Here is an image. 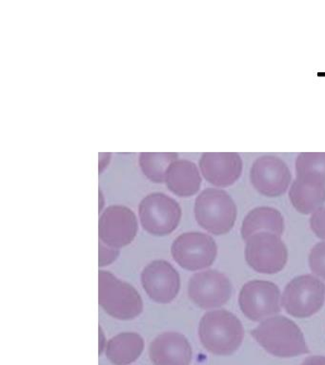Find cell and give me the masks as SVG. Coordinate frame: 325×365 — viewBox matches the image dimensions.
I'll list each match as a JSON object with an SVG mask.
<instances>
[{
    "mask_svg": "<svg viewBox=\"0 0 325 365\" xmlns=\"http://www.w3.org/2000/svg\"><path fill=\"white\" fill-rule=\"evenodd\" d=\"M199 335L208 352L230 356L241 346L244 329L241 322L233 313L227 310H214L202 317Z\"/></svg>",
    "mask_w": 325,
    "mask_h": 365,
    "instance_id": "obj_1",
    "label": "cell"
},
{
    "mask_svg": "<svg viewBox=\"0 0 325 365\" xmlns=\"http://www.w3.org/2000/svg\"><path fill=\"white\" fill-rule=\"evenodd\" d=\"M253 338L268 353L279 358H292L309 353L301 328L284 316H275L262 322L251 332Z\"/></svg>",
    "mask_w": 325,
    "mask_h": 365,
    "instance_id": "obj_2",
    "label": "cell"
},
{
    "mask_svg": "<svg viewBox=\"0 0 325 365\" xmlns=\"http://www.w3.org/2000/svg\"><path fill=\"white\" fill-rule=\"evenodd\" d=\"M196 222L214 235L230 232L236 224L238 208L232 197L219 188H205L195 202Z\"/></svg>",
    "mask_w": 325,
    "mask_h": 365,
    "instance_id": "obj_3",
    "label": "cell"
},
{
    "mask_svg": "<svg viewBox=\"0 0 325 365\" xmlns=\"http://www.w3.org/2000/svg\"><path fill=\"white\" fill-rule=\"evenodd\" d=\"M99 302L113 318L130 321L141 315L144 302L133 285L116 278L109 271H99Z\"/></svg>",
    "mask_w": 325,
    "mask_h": 365,
    "instance_id": "obj_4",
    "label": "cell"
},
{
    "mask_svg": "<svg viewBox=\"0 0 325 365\" xmlns=\"http://www.w3.org/2000/svg\"><path fill=\"white\" fill-rule=\"evenodd\" d=\"M324 282L312 275H302L286 285L281 304L289 315L304 319L319 312L324 307Z\"/></svg>",
    "mask_w": 325,
    "mask_h": 365,
    "instance_id": "obj_5",
    "label": "cell"
},
{
    "mask_svg": "<svg viewBox=\"0 0 325 365\" xmlns=\"http://www.w3.org/2000/svg\"><path fill=\"white\" fill-rule=\"evenodd\" d=\"M139 215L142 227L154 236L174 232L181 219V208L172 197L161 192L148 194L141 200Z\"/></svg>",
    "mask_w": 325,
    "mask_h": 365,
    "instance_id": "obj_6",
    "label": "cell"
},
{
    "mask_svg": "<svg viewBox=\"0 0 325 365\" xmlns=\"http://www.w3.org/2000/svg\"><path fill=\"white\" fill-rule=\"evenodd\" d=\"M244 254L248 265L259 273L276 274L287 264L286 245L275 233L259 232L249 237Z\"/></svg>",
    "mask_w": 325,
    "mask_h": 365,
    "instance_id": "obj_7",
    "label": "cell"
},
{
    "mask_svg": "<svg viewBox=\"0 0 325 365\" xmlns=\"http://www.w3.org/2000/svg\"><path fill=\"white\" fill-rule=\"evenodd\" d=\"M171 253L176 264L189 271L211 267L218 255L215 240L201 232H186L174 241Z\"/></svg>",
    "mask_w": 325,
    "mask_h": 365,
    "instance_id": "obj_8",
    "label": "cell"
},
{
    "mask_svg": "<svg viewBox=\"0 0 325 365\" xmlns=\"http://www.w3.org/2000/svg\"><path fill=\"white\" fill-rule=\"evenodd\" d=\"M250 181L261 195L275 198L286 192L292 184V173L284 160L267 154L254 161L250 170Z\"/></svg>",
    "mask_w": 325,
    "mask_h": 365,
    "instance_id": "obj_9",
    "label": "cell"
},
{
    "mask_svg": "<svg viewBox=\"0 0 325 365\" xmlns=\"http://www.w3.org/2000/svg\"><path fill=\"white\" fill-rule=\"evenodd\" d=\"M281 291L274 282L255 279L242 287L239 296L241 312L253 322L281 312Z\"/></svg>",
    "mask_w": 325,
    "mask_h": 365,
    "instance_id": "obj_10",
    "label": "cell"
},
{
    "mask_svg": "<svg viewBox=\"0 0 325 365\" xmlns=\"http://www.w3.org/2000/svg\"><path fill=\"white\" fill-rule=\"evenodd\" d=\"M138 230L136 214L125 205H110L99 218V239L110 247H127L135 240Z\"/></svg>",
    "mask_w": 325,
    "mask_h": 365,
    "instance_id": "obj_11",
    "label": "cell"
},
{
    "mask_svg": "<svg viewBox=\"0 0 325 365\" xmlns=\"http://www.w3.org/2000/svg\"><path fill=\"white\" fill-rule=\"evenodd\" d=\"M232 295V284L218 270L196 273L188 284V296L196 307L211 309L222 307Z\"/></svg>",
    "mask_w": 325,
    "mask_h": 365,
    "instance_id": "obj_12",
    "label": "cell"
},
{
    "mask_svg": "<svg viewBox=\"0 0 325 365\" xmlns=\"http://www.w3.org/2000/svg\"><path fill=\"white\" fill-rule=\"evenodd\" d=\"M141 284L154 302L169 304L176 298L181 288V278L170 262L156 259L145 267Z\"/></svg>",
    "mask_w": 325,
    "mask_h": 365,
    "instance_id": "obj_13",
    "label": "cell"
},
{
    "mask_svg": "<svg viewBox=\"0 0 325 365\" xmlns=\"http://www.w3.org/2000/svg\"><path fill=\"white\" fill-rule=\"evenodd\" d=\"M199 168L210 184L228 187L241 178L244 162L236 153H204L199 159Z\"/></svg>",
    "mask_w": 325,
    "mask_h": 365,
    "instance_id": "obj_14",
    "label": "cell"
},
{
    "mask_svg": "<svg viewBox=\"0 0 325 365\" xmlns=\"http://www.w3.org/2000/svg\"><path fill=\"white\" fill-rule=\"evenodd\" d=\"M149 356L154 365H190L193 351L182 334L170 331L159 334L153 339Z\"/></svg>",
    "mask_w": 325,
    "mask_h": 365,
    "instance_id": "obj_15",
    "label": "cell"
},
{
    "mask_svg": "<svg viewBox=\"0 0 325 365\" xmlns=\"http://www.w3.org/2000/svg\"><path fill=\"white\" fill-rule=\"evenodd\" d=\"M165 182L176 195L190 197L199 192L201 176L195 163L187 159H176L165 173Z\"/></svg>",
    "mask_w": 325,
    "mask_h": 365,
    "instance_id": "obj_16",
    "label": "cell"
},
{
    "mask_svg": "<svg viewBox=\"0 0 325 365\" xmlns=\"http://www.w3.org/2000/svg\"><path fill=\"white\" fill-rule=\"evenodd\" d=\"M289 199L293 207L304 215H309L324 207V182L296 178L291 184Z\"/></svg>",
    "mask_w": 325,
    "mask_h": 365,
    "instance_id": "obj_17",
    "label": "cell"
},
{
    "mask_svg": "<svg viewBox=\"0 0 325 365\" xmlns=\"http://www.w3.org/2000/svg\"><path fill=\"white\" fill-rule=\"evenodd\" d=\"M259 232H271L281 236L284 232V218L281 211L270 207H259L250 210L241 225L244 241Z\"/></svg>",
    "mask_w": 325,
    "mask_h": 365,
    "instance_id": "obj_18",
    "label": "cell"
},
{
    "mask_svg": "<svg viewBox=\"0 0 325 365\" xmlns=\"http://www.w3.org/2000/svg\"><path fill=\"white\" fill-rule=\"evenodd\" d=\"M144 349V341L141 335L124 332L108 341L105 354L114 365H128L135 362Z\"/></svg>",
    "mask_w": 325,
    "mask_h": 365,
    "instance_id": "obj_19",
    "label": "cell"
},
{
    "mask_svg": "<svg viewBox=\"0 0 325 365\" xmlns=\"http://www.w3.org/2000/svg\"><path fill=\"white\" fill-rule=\"evenodd\" d=\"M178 159L176 153H141L139 155V165L142 173L151 181H165V173L174 161Z\"/></svg>",
    "mask_w": 325,
    "mask_h": 365,
    "instance_id": "obj_20",
    "label": "cell"
},
{
    "mask_svg": "<svg viewBox=\"0 0 325 365\" xmlns=\"http://www.w3.org/2000/svg\"><path fill=\"white\" fill-rule=\"evenodd\" d=\"M296 178L325 184V153H301L296 158Z\"/></svg>",
    "mask_w": 325,
    "mask_h": 365,
    "instance_id": "obj_21",
    "label": "cell"
},
{
    "mask_svg": "<svg viewBox=\"0 0 325 365\" xmlns=\"http://www.w3.org/2000/svg\"><path fill=\"white\" fill-rule=\"evenodd\" d=\"M309 265L314 274L325 279V242H319L310 251Z\"/></svg>",
    "mask_w": 325,
    "mask_h": 365,
    "instance_id": "obj_22",
    "label": "cell"
},
{
    "mask_svg": "<svg viewBox=\"0 0 325 365\" xmlns=\"http://www.w3.org/2000/svg\"><path fill=\"white\" fill-rule=\"evenodd\" d=\"M310 227L319 238L325 240V207L319 208L310 218Z\"/></svg>",
    "mask_w": 325,
    "mask_h": 365,
    "instance_id": "obj_23",
    "label": "cell"
},
{
    "mask_svg": "<svg viewBox=\"0 0 325 365\" xmlns=\"http://www.w3.org/2000/svg\"><path fill=\"white\" fill-rule=\"evenodd\" d=\"M119 255L118 248L108 247L104 242L99 244V267H106L115 262Z\"/></svg>",
    "mask_w": 325,
    "mask_h": 365,
    "instance_id": "obj_24",
    "label": "cell"
},
{
    "mask_svg": "<svg viewBox=\"0 0 325 365\" xmlns=\"http://www.w3.org/2000/svg\"><path fill=\"white\" fill-rule=\"evenodd\" d=\"M301 365H325V356H312L305 359Z\"/></svg>",
    "mask_w": 325,
    "mask_h": 365,
    "instance_id": "obj_25",
    "label": "cell"
},
{
    "mask_svg": "<svg viewBox=\"0 0 325 365\" xmlns=\"http://www.w3.org/2000/svg\"><path fill=\"white\" fill-rule=\"evenodd\" d=\"M107 342H105L104 334L102 332L101 328H99V353H102V351L105 350Z\"/></svg>",
    "mask_w": 325,
    "mask_h": 365,
    "instance_id": "obj_26",
    "label": "cell"
}]
</instances>
